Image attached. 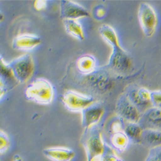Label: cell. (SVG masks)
<instances>
[{"label": "cell", "mask_w": 161, "mask_h": 161, "mask_svg": "<svg viewBox=\"0 0 161 161\" xmlns=\"http://www.w3.org/2000/svg\"><path fill=\"white\" fill-rule=\"evenodd\" d=\"M101 36L110 45L112 51L109 58L108 67L117 74L128 72L131 66V61L128 53L121 47L114 29L108 25H102L99 28Z\"/></svg>", "instance_id": "6da1fadb"}, {"label": "cell", "mask_w": 161, "mask_h": 161, "mask_svg": "<svg viewBox=\"0 0 161 161\" xmlns=\"http://www.w3.org/2000/svg\"><path fill=\"white\" fill-rule=\"evenodd\" d=\"M80 143L85 150L87 161L100 160L107 148L98 125L85 129Z\"/></svg>", "instance_id": "7a4b0ae2"}, {"label": "cell", "mask_w": 161, "mask_h": 161, "mask_svg": "<svg viewBox=\"0 0 161 161\" xmlns=\"http://www.w3.org/2000/svg\"><path fill=\"white\" fill-rule=\"evenodd\" d=\"M24 93L29 101L43 105L51 104L55 96L52 85L44 78H37L34 80L26 86Z\"/></svg>", "instance_id": "3957f363"}, {"label": "cell", "mask_w": 161, "mask_h": 161, "mask_svg": "<svg viewBox=\"0 0 161 161\" xmlns=\"http://www.w3.org/2000/svg\"><path fill=\"white\" fill-rule=\"evenodd\" d=\"M8 65L16 82L24 83L31 77L34 70L33 58L25 54L13 59Z\"/></svg>", "instance_id": "277c9868"}, {"label": "cell", "mask_w": 161, "mask_h": 161, "mask_svg": "<svg viewBox=\"0 0 161 161\" xmlns=\"http://www.w3.org/2000/svg\"><path fill=\"white\" fill-rule=\"evenodd\" d=\"M61 100L65 108L72 112H82L95 103L92 96L74 90H67L63 95Z\"/></svg>", "instance_id": "5b68a950"}, {"label": "cell", "mask_w": 161, "mask_h": 161, "mask_svg": "<svg viewBox=\"0 0 161 161\" xmlns=\"http://www.w3.org/2000/svg\"><path fill=\"white\" fill-rule=\"evenodd\" d=\"M123 93L141 114L152 107L151 92L146 88L136 85H129L125 88Z\"/></svg>", "instance_id": "8992f818"}, {"label": "cell", "mask_w": 161, "mask_h": 161, "mask_svg": "<svg viewBox=\"0 0 161 161\" xmlns=\"http://www.w3.org/2000/svg\"><path fill=\"white\" fill-rule=\"evenodd\" d=\"M138 18L145 36L152 37L155 34L158 25L157 15L153 8L147 3H141L138 10Z\"/></svg>", "instance_id": "52a82bcc"}, {"label": "cell", "mask_w": 161, "mask_h": 161, "mask_svg": "<svg viewBox=\"0 0 161 161\" xmlns=\"http://www.w3.org/2000/svg\"><path fill=\"white\" fill-rule=\"evenodd\" d=\"M115 110L117 115L126 123H138L142 114L124 93L118 97Z\"/></svg>", "instance_id": "ba28073f"}, {"label": "cell", "mask_w": 161, "mask_h": 161, "mask_svg": "<svg viewBox=\"0 0 161 161\" xmlns=\"http://www.w3.org/2000/svg\"><path fill=\"white\" fill-rule=\"evenodd\" d=\"M60 14L63 19H77L90 16L89 12L84 7L70 0H62L60 2Z\"/></svg>", "instance_id": "9c48e42d"}, {"label": "cell", "mask_w": 161, "mask_h": 161, "mask_svg": "<svg viewBox=\"0 0 161 161\" xmlns=\"http://www.w3.org/2000/svg\"><path fill=\"white\" fill-rule=\"evenodd\" d=\"M104 107L100 103H94L82 112V125L85 128L97 125L104 114Z\"/></svg>", "instance_id": "30bf717a"}, {"label": "cell", "mask_w": 161, "mask_h": 161, "mask_svg": "<svg viewBox=\"0 0 161 161\" xmlns=\"http://www.w3.org/2000/svg\"><path fill=\"white\" fill-rule=\"evenodd\" d=\"M139 125L143 130L161 131V109L151 107L141 114Z\"/></svg>", "instance_id": "8fae6325"}, {"label": "cell", "mask_w": 161, "mask_h": 161, "mask_svg": "<svg viewBox=\"0 0 161 161\" xmlns=\"http://www.w3.org/2000/svg\"><path fill=\"white\" fill-rule=\"evenodd\" d=\"M42 43V38L32 34H22L16 36L12 40V47L14 50L30 51Z\"/></svg>", "instance_id": "7c38bea8"}, {"label": "cell", "mask_w": 161, "mask_h": 161, "mask_svg": "<svg viewBox=\"0 0 161 161\" xmlns=\"http://www.w3.org/2000/svg\"><path fill=\"white\" fill-rule=\"evenodd\" d=\"M43 155L52 161H72L75 156V152L69 147H50L43 150Z\"/></svg>", "instance_id": "4fadbf2b"}, {"label": "cell", "mask_w": 161, "mask_h": 161, "mask_svg": "<svg viewBox=\"0 0 161 161\" xmlns=\"http://www.w3.org/2000/svg\"><path fill=\"white\" fill-rule=\"evenodd\" d=\"M76 68L80 74L90 75L97 71V59L90 54L80 56L76 61Z\"/></svg>", "instance_id": "5bb4252c"}, {"label": "cell", "mask_w": 161, "mask_h": 161, "mask_svg": "<svg viewBox=\"0 0 161 161\" xmlns=\"http://www.w3.org/2000/svg\"><path fill=\"white\" fill-rule=\"evenodd\" d=\"M140 144L150 149L161 146V131L150 129L143 130Z\"/></svg>", "instance_id": "9a60e30c"}, {"label": "cell", "mask_w": 161, "mask_h": 161, "mask_svg": "<svg viewBox=\"0 0 161 161\" xmlns=\"http://www.w3.org/2000/svg\"><path fill=\"white\" fill-rule=\"evenodd\" d=\"M63 23L67 33L80 42L84 41L85 39L84 30L81 24L77 19H64Z\"/></svg>", "instance_id": "2e32d148"}, {"label": "cell", "mask_w": 161, "mask_h": 161, "mask_svg": "<svg viewBox=\"0 0 161 161\" xmlns=\"http://www.w3.org/2000/svg\"><path fill=\"white\" fill-rule=\"evenodd\" d=\"M110 141L112 148L120 153L125 152L131 142L124 131L111 134Z\"/></svg>", "instance_id": "e0dca14e"}, {"label": "cell", "mask_w": 161, "mask_h": 161, "mask_svg": "<svg viewBox=\"0 0 161 161\" xmlns=\"http://www.w3.org/2000/svg\"><path fill=\"white\" fill-rule=\"evenodd\" d=\"M143 129L138 123H125L124 131L128 137L131 142L136 144L141 143V138Z\"/></svg>", "instance_id": "ac0fdd59"}, {"label": "cell", "mask_w": 161, "mask_h": 161, "mask_svg": "<svg viewBox=\"0 0 161 161\" xmlns=\"http://www.w3.org/2000/svg\"><path fill=\"white\" fill-rule=\"evenodd\" d=\"M126 122L121 118L117 115L116 117L114 118L109 125L108 130L110 133V135L112 133L124 131Z\"/></svg>", "instance_id": "d6986e66"}, {"label": "cell", "mask_w": 161, "mask_h": 161, "mask_svg": "<svg viewBox=\"0 0 161 161\" xmlns=\"http://www.w3.org/2000/svg\"><path fill=\"white\" fill-rule=\"evenodd\" d=\"M10 147V139L7 134L1 130L0 131V153L1 155L5 153Z\"/></svg>", "instance_id": "ffe728a7"}, {"label": "cell", "mask_w": 161, "mask_h": 161, "mask_svg": "<svg viewBox=\"0 0 161 161\" xmlns=\"http://www.w3.org/2000/svg\"><path fill=\"white\" fill-rule=\"evenodd\" d=\"M101 161H123V160L119 157L112 149L107 146L106 150L101 157Z\"/></svg>", "instance_id": "44dd1931"}, {"label": "cell", "mask_w": 161, "mask_h": 161, "mask_svg": "<svg viewBox=\"0 0 161 161\" xmlns=\"http://www.w3.org/2000/svg\"><path fill=\"white\" fill-rule=\"evenodd\" d=\"M151 103L152 107L161 109V91L151 92Z\"/></svg>", "instance_id": "7402d4cb"}, {"label": "cell", "mask_w": 161, "mask_h": 161, "mask_svg": "<svg viewBox=\"0 0 161 161\" xmlns=\"http://www.w3.org/2000/svg\"><path fill=\"white\" fill-rule=\"evenodd\" d=\"M47 7V2L43 0H37L34 2V8L37 10H43Z\"/></svg>", "instance_id": "603a6c76"}, {"label": "cell", "mask_w": 161, "mask_h": 161, "mask_svg": "<svg viewBox=\"0 0 161 161\" xmlns=\"http://www.w3.org/2000/svg\"><path fill=\"white\" fill-rule=\"evenodd\" d=\"M150 152L153 153L155 156H157L161 160V146L154 147V148L150 149Z\"/></svg>", "instance_id": "cb8c5ba5"}, {"label": "cell", "mask_w": 161, "mask_h": 161, "mask_svg": "<svg viewBox=\"0 0 161 161\" xmlns=\"http://www.w3.org/2000/svg\"><path fill=\"white\" fill-rule=\"evenodd\" d=\"M105 14H106V10L103 7H99L97 8V10L96 11V15L97 18H102L105 16Z\"/></svg>", "instance_id": "d4e9b609"}, {"label": "cell", "mask_w": 161, "mask_h": 161, "mask_svg": "<svg viewBox=\"0 0 161 161\" xmlns=\"http://www.w3.org/2000/svg\"><path fill=\"white\" fill-rule=\"evenodd\" d=\"M145 161H161L157 156H155L153 153L149 152L148 155Z\"/></svg>", "instance_id": "484cf974"}, {"label": "cell", "mask_w": 161, "mask_h": 161, "mask_svg": "<svg viewBox=\"0 0 161 161\" xmlns=\"http://www.w3.org/2000/svg\"><path fill=\"white\" fill-rule=\"evenodd\" d=\"M13 161H23V158L20 156L17 155V156H16L14 157V160H13Z\"/></svg>", "instance_id": "4316f807"}]
</instances>
